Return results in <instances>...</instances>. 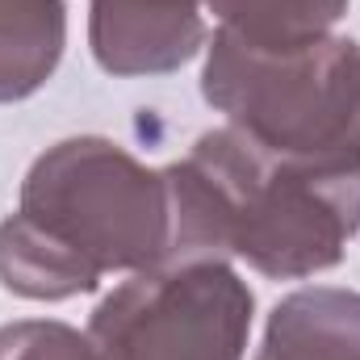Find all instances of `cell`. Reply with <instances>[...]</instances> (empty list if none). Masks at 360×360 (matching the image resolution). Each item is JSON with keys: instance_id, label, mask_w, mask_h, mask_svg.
Returning a JSON list of instances; mask_svg holds the SVG:
<instances>
[{"instance_id": "cell-1", "label": "cell", "mask_w": 360, "mask_h": 360, "mask_svg": "<svg viewBox=\"0 0 360 360\" xmlns=\"http://www.w3.org/2000/svg\"><path fill=\"white\" fill-rule=\"evenodd\" d=\"M164 176L172 197V260L235 256L260 276L302 281L335 269L360 231V155H281L235 126H218L180 164H168Z\"/></svg>"}, {"instance_id": "cell-2", "label": "cell", "mask_w": 360, "mask_h": 360, "mask_svg": "<svg viewBox=\"0 0 360 360\" xmlns=\"http://www.w3.org/2000/svg\"><path fill=\"white\" fill-rule=\"evenodd\" d=\"M172 260V197L164 168L139 164L113 139H63L21 180L0 222V285L30 302L92 293L109 272Z\"/></svg>"}, {"instance_id": "cell-3", "label": "cell", "mask_w": 360, "mask_h": 360, "mask_svg": "<svg viewBox=\"0 0 360 360\" xmlns=\"http://www.w3.org/2000/svg\"><path fill=\"white\" fill-rule=\"evenodd\" d=\"M201 96L260 147L302 160L360 155V42L327 34L302 46L205 42Z\"/></svg>"}, {"instance_id": "cell-4", "label": "cell", "mask_w": 360, "mask_h": 360, "mask_svg": "<svg viewBox=\"0 0 360 360\" xmlns=\"http://www.w3.org/2000/svg\"><path fill=\"white\" fill-rule=\"evenodd\" d=\"M256 297L226 260H172L122 281L89 319L105 360H243Z\"/></svg>"}, {"instance_id": "cell-5", "label": "cell", "mask_w": 360, "mask_h": 360, "mask_svg": "<svg viewBox=\"0 0 360 360\" xmlns=\"http://www.w3.org/2000/svg\"><path fill=\"white\" fill-rule=\"evenodd\" d=\"M89 46L109 76H168L205 46L201 0H92Z\"/></svg>"}, {"instance_id": "cell-6", "label": "cell", "mask_w": 360, "mask_h": 360, "mask_svg": "<svg viewBox=\"0 0 360 360\" xmlns=\"http://www.w3.org/2000/svg\"><path fill=\"white\" fill-rule=\"evenodd\" d=\"M256 360H360V293L314 285L281 297Z\"/></svg>"}, {"instance_id": "cell-7", "label": "cell", "mask_w": 360, "mask_h": 360, "mask_svg": "<svg viewBox=\"0 0 360 360\" xmlns=\"http://www.w3.org/2000/svg\"><path fill=\"white\" fill-rule=\"evenodd\" d=\"M68 46L63 0H0V105L42 89Z\"/></svg>"}, {"instance_id": "cell-8", "label": "cell", "mask_w": 360, "mask_h": 360, "mask_svg": "<svg viewBox=\"0 0 360 360\" xmlns=\"http://www.w3.org/2000/svg\"><path fill=\"white\" fill-rule=\"evenodd\" d=\"M201 4L218 17L222 34L248 46H302L327 38L348 13V0H201Z\"/></svg>"}, {"instance_id": "cell-9", "label": "cell", "mask_w": 360, "mask_h": 360, "mask_svg": "<svg viewBox=\"0 0 360 360\" xmlns=\"http://www.w3.org/2000/svg\"><path fill=\"white\" fill-rule=\"evenodd\" d=\"M0 360H105L89 340L55 319H21L0 327Z\"/></svg>"}]
</instances>
